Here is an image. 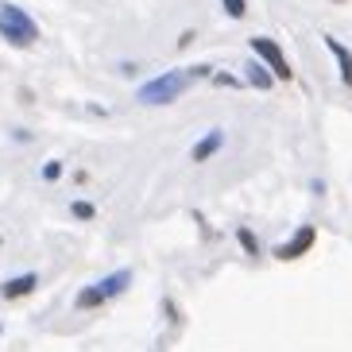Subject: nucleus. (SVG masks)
Instances as JSON below:
<instances>
[{"instance_id":"9b49d317","label":"nucleus","mask_w":352,"mask_h":352,"mask_svg":"<svg viewBox=\"0 0 352 352\" xmlns=\"http://www.w3.org/2000/svg\"><path fill=\"white\" fill-rule=\"evenodd\" d=\"M225 12L232 16V20H240V16H244L248 8H244V0H225Z\"/></svg>"},{"instance_id":"f257e3e1","label":"nucleus","mask_w":352,"mask_h":352,"mask_svg":"<svg viewBox=\"0 0 352 352\" xmlns=\"http://www.w3.org/2000/svg\"><path fill=\"white\" fill-rule=\"evenodd\" d=\"M0 35L8 43H16V47H32V43L39 39V28H35V20L23 8L4 4V8H0Z\"/></svg>"},{"instance_id":"0eeeda50","label":"nucleus","mask_w":352,"mask_h":352,"mask_svg":"<svg viewBox=\"0 0 352 352\" xmlns=\"http://www.w3.org/2000/svg\"><path fill=\"white\" fill-rule=\"evenodd\" d=\"M221 144H225V132H209L206 140H201V144L194 147V163H206V159L213 155V151H217Z\"/></svg>"},{"instance_id":"7ed1b4c3","label":"nucleus","mask_w":352,"mask_h":352,"mask_svg":"<svg viewBox=\"0 0 352 352\" xmlns=\"http://www.w3.org/2000/svg\"><path fill=\"white\" fill-rule=\"evenodd\" d=\"M252 51L267 63V70H271V78H279V82H290V66H287V54L279 51V43L275 39H263V35H256L252 39Z\"/></svg>"},{"instance_id":"ddd939ff","label":"nucleus","mask_w":352,"mask_h":352,"mask_svg":"<svg viewBox=\"0 0 352 352\" xmlns=\"http://www.w3.org/2000/svg\"><path fill=\"white\" fill-rule=\"evenodd\" d=\"M43 175H47V178H58V175H63V166H58V163H47V170H43Z\"/></svg>"},{"instance_id":"1a4fd4ad","label":"nucleus","mask_w":352,"mask_h":352,"mask_svg":"<svg viewBox=\"0 0 352 352\" xmlns=\"http://www.w3.org/2000/svg\"><path fill=\"white\" fill-rule=\"evenodd\" d=\"M248 82L256 85V89H271V82H275V78H271L263 66H252V70H248Z\"/></svg>"},{"instance_id":"9d476101","label":"nucleus","mask_w":352,"mask_h":352,"mask_svg":"<svg viewBox=\"0 0 352 352\" xmlns=\"http://www.w3.org/2000/svg\"><path fill=\"white\" fill-rule=\"evenodd\" d=\"M236 236H240V244H244V252H252V256H256V252H259V244H256V236H252L248 228H240Z\"/></svg>"},{"instance_id":"f8f14e48","label":"nucleus","mask_w":352,"mask_h":352,"mask_svg":"<svg viewBox=\"0 0 352 352\" xmlns=\"http://www.w3.org/2000/svg\"><path fill=\"white\" fill-rule=\"evenodd\" d=\"M74 217L89 221V217H94V206H89V201H74Z\"/></svg>"},{"instance_id":"39448f33","label":"nucleus","mask_w":352,"mask_h":352,"mask_svg":"<svg viewBox=\"0 0 352 352\" xmlns=\"http://www.w3.org/2000/svg\"><path fill=\"white\" fill-rule=\"evenodd\" d=\"M325 47L333 51V58H337V66H341V82L352 85V51L344 47V43H337V39H325Z\"/></svg>"},{"instance_id":"f03ea898","label":"nucleus","mask_w":352,"mask_h":352,"mask_svg":"<svg viewBox=\"0 0 352 352\" xmlns=\"http://www.w3.org/2000/svg\"><path fill=\"white\" fill-rule=\"evenodd\" d=\"M186 82H190V74H182V70H170V74H163V78H151L147 85H140V101L144 104H170L182 89H186Z\"/></svg>"},{"instance_id":"423d86ee","label":"nucleus","mask_w":352,"mask_h":352,"mask_svg":"<svg viewBox=\"0 0 352 352\" xmlns=\"http://www.w3.org/2000/svg\"><path fill=\"white\" fill-rule=\"evenodd\" d=\"M128 283H132V271H116V275H109V279L97 283V290H101L104 302H109V298H116V294H120V290H124Z\"/></svg>"},{"instance_id":"6e6552de","label":"nucleus","mask_w":352,"mask_h":352,"mask_svg":"<svg viewBox=\"0 0 352 352\" xmlns=\"http://www.w3.org/2000/svg\"><path fill=\"white\" fill-rule=\"evenodd\" d=\"M35 275H20V279H12V283H4V298H23V294H32L35 290Z\"/></svg>"},{"instance_id":"20e7f679","label":"nucleus","mask_w":352,"mask_h":352,"mask_svg":"<svg viewBox=\"0 0 352 352\" xmlns=\"http://www.w3.org/2000/svg\"><path fill=\"white\" fill-rule=\"evenodd\" d=\"M314 240H318V232H314L310 225H302L298 232H294V240H287V244L275 248V256L279 259H298V256H306V252L314 248Z\"/></svg>"}]
</instances>
